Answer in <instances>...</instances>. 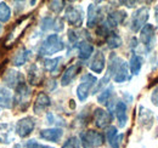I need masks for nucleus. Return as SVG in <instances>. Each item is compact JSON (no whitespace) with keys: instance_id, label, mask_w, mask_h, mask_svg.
<instances>
[{"instance_id":"nucleus-1","label":"nucleus","mask_w":158,"mask_h":148,"mask_svg":"<svg viewBox=\"0 0 158 148\" xmlns=\"http://www.w3.org/2000/svg\"><path fill=\"white\" fill-rule=\"evenodd\" d=\"M108 75L113 76V80L116 83H124L129 79V69L128 63L120 60L118 56L112 54L110 60V67H108Z\"/></svg>"},{"instance_id":"nucleus-2","label":"nucleus","mask_w":158,"mask_h":148,"mask_svg":"<svg viewBox=\"0 0 158 148\" xmlns=\"http://www.w3.org/2000/svg\"><path fill=\"white\" fill-rule=\"evenodd\" d=\"M15 96H14V100H12V103L15 105V107L19 109V111H26L29 106V102H31V89L28 88V85L24 83V80L21 83L20 85L15 89Z\"/></svg>"},{"instance_id":"nucleus-3","label":"nucleus","mask_w":158,"mask_h":148,"mask_svg":"<svg viewBox=\"0 0 158 148\" xmlns=\"http://www.w3.org/2000/svg\"><path fill=\"white\" fill-rule=\"evenodd\" d=\"M64 49V44L57 34H50L44 40L39 49L40 56H50L56 52H60Z\"/></svg>"},{"instance_id":"nucleus-4","label":"nucleus","mask_w":158,"mask_h":148,"mask_svg":"<svg viewBox=\"0 0 158 148\" xmlns=\"http://www.w3.org/2000/svg\"><path fill=\"white\" fill-rule=\"evenodd\" d=\"M31 23V16H24L19 21L16 22V24L14 26V28L11 29V32L7 34V37L5 39V46L6 47H10L12 45L16 44V41L21 38V35L24 33L26 28L29 26Z\"/></svg>"},{"instance_id":"nucleus-5","label":"nucleus","mask_w":158,"mask_h":148,"mask_svg":"<svg viewBox=\"0 0 158 148\" xmlns=\"http://www.w3.org/2000/svg\"><path fill=\"white\" fill-rule=\"evenodd\" d=\"M103 135L95 130H88L80 134V142L83 148H99L103 145Z\"/></svg>"},{"instance_id":"nucleus-6","label":"nucleus","mask_w":158,"mask_h":148,"mask_svg":"<svg viewBox=\"0 0 158 148\" xmlns=\"http://www.w3.org/2000/svg\"><path fill=\"white\" fill-rule=\"evenodd\" d=\"M96 81H98V79L94 75H91L90 73L83 75L81 80H80V84L77 88V96H78L79 101L83 102V101H85L88 98L91 88L96 84Z\"/></svg>"},{"instance_id":"nucleus-7","label":"nucleus","mask_w":158,"mask_h":148,"mask_svg":"<svg viewBox=\"0 0 158 148\" xmlns=\"http://www.w3.org/2000/svg\"><path fill=\"white\" fill-rule=\"evenodd\" d=\"M148 19V9L147 7H140L138 9L131 17V29L134 32L141 31Z\"/></svg>"},{"instance_id":"nucleus-8","label":"nucleus","mask_w":158,"mask_h":148,"mask_svg":"<svg viewBox=\"0 0 158 148\" xmlns=\"http://www.w3.org/2000/svg\"><path fill=\"white\" fill-rule=\"evenodd\" d=\"M35 128V120L32 117L22 118L16 124V132L20 137H27L32 134V131Z\"/></svg>"},{"instance_id":"nucleus-9","label":"nucleus","mask_w":158,"mask_h":148,"mask_svg":"<svg viewBox=\"0 0 158 148\" xmlns=\"http://www.w3.org/2000/svg\"><path fill=\"white\" fill-rule=\"evenodd\" d=\"M66 21L74 27H80L83 24V11L77 6H68L64 12Z\"/></svg>"},{"instance_id":"nucleus-10","label":"nucleus","mask_w":158,"mask_h":148,"mask_svg":"<svg viewBox=\"0 0 158 148\" xmlns=\"http://www.w3.org/2000/svg\"><path fill=\"white\" fill-rule=\"evenodd\" d=\"M155 34H156V29L152 24H146L140 31V40L146 46L147 50H151L155 45Z\"/></svg>"},{"instance_id":"nucleus-11","label":"nucleus","mask_w":158,"mask_h":148,"mask_svg":"<svg viewBox=\"0 0 158 148\" xmlns=\"http://www.w3.org/2000/svg\"><path fill=\"white\" fill-rule=\"evenodd\" d=\"M93 119H94V124H95L98 128L105 129V128H107L108 124L111 123L112 115H111V113H108V112L102 109V108H96V109L94 111Z\"/></svg>"},{"instance_id":"nucleus-12","label":"nucleus","mask_w":158,"mask_h":148,"mask_svg":"<svg viewBox=\"0 0 158 148\" xmlns=\"http://www.w3.org/2000/svg\"><path fill=\"white\" fill-rule=\"evenodd\" d=\"M4 83L10 88V89H16L21 83L23 81V76L21 75L20 72L14 71V69H9L5 75L2 76Z\"/></svg>"},{"instance_id":"nucleus-13","label":"nucleus","mask_w":158,"mask_h":148,"mask_svg":"<svg viewBox=\"0 0 158 148\" xmlns=\"http://www.w3.org/2000/svg\"><path fill=\"white\" fill-rule=\"evenodd\" d=\"M101 14H102V10L100 6L95 5V4L89 5V7H88V22H86L89 28L95 27L101 21Z\"/></svg>"},{"instance_id":"nucleus-14","label":"nucleus","mask_w":158,"mask_h":148,"mask_svg":"<svg viewBox=\"0 0 158 148\" xmlns=\"http://www.w3.org/2000/svg\"><path fill=\"white\" fill-rule=\"evenodd\" d=\"M41 29L43 31H55L61 32L63 29V21L59 17L52 18V17H44L41 21Z\"/></svg>"},{"instance_id":"nucleus-15","label":"nucleus","mask_w":158,"mask_h":148,"mask_svg":"<svg viewBox=\"0 0 158 148\" xmlns=\"http://www.w3.org/2000/svg\"><path fill=\"white\" fill-rule=\"evenodd\" d=\"M80 63H76V64H72V66H69L64 72L62 74V78H61V85L62 86H67V85H69L72 81H73V79L77 76V74L79 73V71H80Z\"/></svg>"},{"instance_id":"nucleus-16","label":"nucleus","mask_w":158,"mask_h":148,"mask_svg":"<svg viewBox=\"0 0 158 148\" xmlns=\"http://www.w3.org/2000/svg\"><path fill=\"white\" fill-rule=\"evenodd\" d=\"M106 137L107 141L110 143V146L112 148H119L122 140H123V135H118V131L116 126H110L106 129Z\"/></svg>"},{"instance_id":"nucleus-17","label":"nucleus","mask_w":158,"mask_h":148,"mask_svg":"<svg viewBox=\"0 0 158 148\" xmlns=\"http://www.w3.org/2000/svg\"><path fill=\"white\" fill-rule=\"evenodd\" d=\"M14 141V128L11 124L0 123V143L9 145Z\"/></svg>"},{"instance_id":"nucleus-18","label":"nucleus","mask_w":158,"mask_h":148,"mask_svg":"<svg viewBox=\"0 0 158 148\" xmlns=\"http://www.w3.org/2000/svg\"><path fill=\"white\" fill-rule=\"evenodd\" d=\"M125 18H127V12L120 11V10H117V11L111 12L105 22L107 23V26H108L111 29H113V28H116L118 24L123 23V22L125 21Z\"/></svg>"},{"instance_id":"nucleus-19","label":"nucleus","mask_w":158,"mask_h":148,"mask_svg":"<svg viewBox=\"0 0 158 148\" xmlns=\"http://www.w3.org/2000/svg\"><path fill=\"white\" fill-rule=\"evenodd\" d=\"M40 137L45 141H49V142H59L63 135V131L57 128H54V129H44L40 131Z\"/></svg>"},{"instance_id":"nucleus-20","label":"nucleus","mask_w":158,"mask_h":148,"mask_svg":"<svg viewBox=\"0 0 158 148\" xmlns=\"http://www.w3.org/2000/svg\"><path fill=\"white\" fill-rule=\"evenodd\" d=\"M50 105H51V101H50L49 96L45 92H39L35 98V102H34V113L35 114L43 113Z\"/></svg>"},{"instance_id":"nucleus-21","label":"nucleus","mask_w":158,"mask_h":148,"mask_svg":"<svg viewBox=\"0 0 158 148\" xmlns=\"http://www.w3.org/2000/svg\"><path fill=\"white\" fill-rule=\"evenodd\" d=\"M105 66H106V58L102 51H98L94 58L91 60V63H90V69L94 72V73H102V71L105 69Z\"/></svg>"},{"instance_id":"nucleus-22","label":"nucleus","mask_w":158,"mask_h":148,"mask_svg":"<svg viewBox=\"0 0 158 148\" xmlns=\"http://www.w3.org/2000/svg\"><path fill=\"white\" fill-rule=\"evenodd\" d=\"M116 117H117V120H118V124L120 128H124L127 121H128V113H127V105L124 102H118L116 105Z\"/></svg>"},{"instance_id":"nucleus-23","label":"nucleus","mask_w":158,"mask_h":148,"mask_svg":"<svg viewBox=\"0 0 158 148\" xmlns=\"http://www.w3.org/2000/svg\"><path fill=\"white\" fill-rule=\"evenodd\" d=\"M139 121L147 129H150L153 124V114L152 112L143 108V107H140V112H139Z\"/></svg>"},{"instance_id":"nucleus-24","label":"nucleus","mask_w":158,"mask_h":148,"mask_svg":"<svg viewBox=\"0 0 158 148\" xmlns=\"http://www.w3.org/2000/svg\"><path fill=\"white\" fill-rule=\"evenodd\" d=\"M41 79H43V73L37 64H32L28 69V81L32 85H38L41 83Z\"/></svg>"},{"instance_id":"nucleus-25","label":"nucleus","mask_w":158,"mask_h":148,"mask_svg":"<svg viewBox=\"0 0 158 148\" xmlns=\"http://www.w3.org/2000/svg\"><path fill=\"white\" fill-rule=\"evenodd\" d=\"M78 46V52H79V58L80 60H88L93 51H94V46L89 43V41H79V44L77 45Z\"/></svg>"},{"instance_id":"nucleus-26","label":"nucleus","mask_w":158,"mask_h":148,"mask_svg":"<svg viewBox=\"0 0 158 148\" xmlns=\"http://www.w3.org/2000/svg\"><path fill=\"white\" fill-rule=\"evenodd\" d=\"M29 56H31V51H29V50H27V49H21L20 51L16 52L15 57L12 58V64L16 66V67L23 66V64L28 61Z\"/></svg>"},{"instance_id":"nucleus-27","label":"nucleus","mask_w":158,"mask_h":148,"mask_svg":"<svg viewBox=\"0 0 158 148\" xmlns=\"http://www.w3.org/2000/svg\"><path fill=\"white\" fill-rule=\"evenodd\" d=\"M11 106H12L11 93L6 89L0 88V108H11Z\"/></svg>"},{"instance_id":"nucleus-28","label":"nucleus","mask_w":158,"mask_h":148,"mask_svg":"<svg viewBox=\"0 0 158 148\" xmlns=\"http://www.w3.org/2000/svg\"><path fill=\"white\" fill-rule=\"evenodd\" d=\"M129 67H130V72L134 75H138L140 73V69L142 67V58L136 54H133L131 58H130V63H129Z\"/></svg>"},{"instance_id":"nucleus-29","label":"nucleus","mask_w":158,"mask_h":148,"mask_svg":"<svg viewBox=\"0 0 158 148\" xmlns=\"http://www.w3.org/2000/svg\"><path fill=\"white\" fill-rule=\"evenodd\" d=\"M106 43H107V46L110 49H117L122 45V38L119 37L118 34L111 32L107 37H106Z\"/></svg>"},{"instance_id":"nucleus-30","label":"nucleus","mask_w":158,"mask_h":148,"mask_svg":"<svg viewBox=\"0 0 158 148\" xmlns=\"http://www.w3.org/2000/svg\"><path fill=\"white\" fill-rule=\"evenodd\" d=\"M62 61V57H56V58H51V60H45L44 61V67L48 72L55 73L57 71L60 66V62Z\"/></svg>"},{"instance_id":"nucleus-31","label":"nucleus","mask_w":158,"mask_h":148,"mask_svg":"<svg viewBox=\"0 0 158 148\" xmlns=\"http://www.w3.org/2000/svg\"><path fill=\"white\" fill-rule=\"evenodd\" d=\"M11 17V10L6 2H0V22L6 23Z\"/></svg>"},{"instance_id":"nucleus-32","label":"nucleus","mask_w":158,"mask_h":148,"mask_svg":"<svg viewBox=\"0 0 158 148\" xmlns=\"http://www.w3.org/2000/svg\"><path fill=\"white\" fill-rule=\"evenodd\" d=\"M112 95V88H107L106 90H103L102 92L100 93V96L98 97V101L99 103H102V105H107L108 101H110V97Z\"/></svg>"},{"instance_id":"nucleus-33","label":"nucleus","mask_w":158,"mask_h":148,"mask_svg":"<svg viewBox=\"0 0 158 148\" xmlns=\"http://www.w3.org/2000/svg\"><path fill=\"white\" fill-rule=\"evenodd\" d=\"M64 4H66L64 1H50L49 2V9L55 14H60L63 10Z\"/></svg>"},{"instance_id":"nucleus-34","label":"nucleus","mask_w":158,"mask_h":148,"mask_svg":"<svg viewBox=\"0 0 158 148\" xmlns=\"http://www.w3.org/2000/svg\"><path fill=\"white\" fill-rule=\"evenodd\" d=\"M62 148H80V141L77 137H71L64 142Z\"/></svg>"},{"instance_id":"nucleus-35","label":"nucleus","mask_w":158,"mask_h":148,"mask_svg":"<svg viewBox=\"0 0 158 148\" xmlns=\"http://www.w3.org/2000/svg\"><path fill=\"white\" fill-rule=\"evenodd\" d=\"M27 148H52V147H49V146H44V145H40L39 142H37L35 140H31L27 142L26 145Z\"/></svg>"},{"instance_id":"nucleus-36","label":"nucleus","mask_w":158,"mask_h":148,"mask_svg":"<svg viewBox=\"0 0 158 148\" xmlns=\"http://www.w3.org/2000/svg\"><path fill=\"white\" fill-rule=\"evenodd\" d=\"M152 103H155L156 106H158V88L153 90L152 92Z\"/></svg>"},{"instance_id":"nucleus-37","label":"nucleus","mask_w":158,"mask_h":148,"mask_svg":"<svg viewBox=\"0 0 158 148\" xmlns=\"http://www.w3.org/2000/svg\"><path fill=\"white\" fill-rule=\"evenodd\" d=\"M155 17H156V21H157V24H158V6L156 7V10H155Z\"/></svg>"},{"instance_id":"nucleus-38","label":"nucleus","mask_w":158,"mask_h":148,"mask_svg":"<svg viewBox=\"0 0 158 148\" xmlns=\"http://www.w3.org/2000/svg\"><path fill=\"white\" fill-rule=\"evenodd\" d=\"M0 29H1V26H0Z\"/></svg>"}]
</instances>
